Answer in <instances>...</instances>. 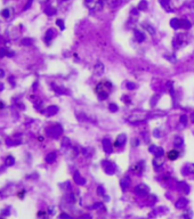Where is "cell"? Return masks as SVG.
<instances>
[{
  "mask_svg": "<svg viewBox=\"0 0 194 219\" xmlns=\"http://www.w3.org/2000/svg\"><path fill=\"white\" fill-rule=\"evenodd\" d=\"M112 88V84L110 83V81H103L100 84H97L96 87V93L98 95V97L102 99H105L109 96V93Z\"/></svg>",
  "mask_w": 194,
  "mask_h": 219,
  "instance_id": "obj_1",
  "label": "cell"
},
{
  "mask_svg": "<svg viewBox=\"0 0 194 219\" xmlns=\"http://www.w3.org/2000/svg\"><path fill=\"white\" fill-rule=\"evenodd\" d=\"M149 191H150V188L144 184L138 185V186L135 188V193H136L138 196H146V195L149 194Z\"/></svg>",
  "mask_w": 194,
  "mask_h": 219,
  "instance_id": "obj_2",
  "label": "cell"
},
{
  "mask_svg": "<svg viewBox=\"0 0 194 219\" xmlns=\"http://www.w3.org/2000/svg\"><path fill=\"white\" fill-rule=\"evenodd\" d=\"M104 71V66L101 62H97V64L95 65V73L96 74H101L102 72Z\"/></svg>",
  "mask_w": 194,
  "mask_h": 219,
  "instance_id": "obj_7",
  "label": "cell"
},
{
  "mask_svg": "<svg viewBox=\"0 0 194 219\" xmlns=\"http://www.w3.org/2000/svg\"><path fill=\"white\" fill-rule=\"evenodd\" d=\"M90 1H92V0H86V3H90Z\"/></svg>",
  "mask_w": 194,
  "mask_h": 219,
  "instance_id": "obj_23",
  "label": "cell"
},
{
  "mask_svg": "<svg viewBox=\"0 0 194 219\" xmlns=\"http://www.w3.org/2000/svg\"><path fill=\"white\" fill-rule=\"evenodd\" d=\"M187 171H188L189 173H194V164H189L188 167H187Z\"/></svg>",
  "mask_w": 194,
  "mask_h": 219,
  "instance_id": "obj_17",
  "label": "cell"
},
{
  "mask_svg": "<svg viewBox=\"0 0 194 219\" xmlns=\"http://www.w3.org/2000/svg\"><path fill=\"white\" fill-rule=\"evenodd\" d=\"M180 122H182L183 124H186V122H187V116H186V115H182V116H180Z\"/></svg>",
  "mask_w": 194,
  "mask_h": 219,
  "instance_id": "obj_18",
  "label": "cell"
},
{
  "mask_svg": "<svg viewBox=\"0 0 194 219\" xmlns=\"http://www.w3.org/2000/svg\"><path fill=\"white\" fill-rule=\"evenodd\" d=\"M174 144L177 147H183V146H184V139H183L180 136H176L174 139Z\"/></svg>",
  "mask_w": 194,
  "mask_h": 219,
  "instance_id": "obj_5",
  "label": "cell"
},
{
  "mask_svg": "<svg viewBox=\"0 0 194 219\" xmlns=\"http://www.w3.org/2000/svg\"><path fill=\"white\" fill-rule=\"evenodd\" d=\"M103 144H104V150H105V152L110 153L111 151H112V147H111V143L109 142V139H104V140H103Z\"/></svg>",
  "mask_w": 194,
  "mask_h": 219,
  "instance_id": "obj_9",
  "label": "cell"
},
{
  "mask_svg": "<svg viewBox=\"0 0 194 219\" xmlns=\"http://www.w3.org/2000/svg\"><path fill=\"white\" fill-rule=\"evenodd\" d=\"M154 136H157L158 138L160 137V131L159 130H154Z\"/></svg>",
  "mask_w": 194,
  "mask_h": 219,
  "instance_id": "obj_21",
  "label": "cell"
},
{
  "mask_svg": "<svg viewBox=\"0 0 194 219\" xmlns=\"http://www.w3.org/2000/svg\"><path fill=\"white\" fill-rule=\"evenodd\" d=\"M153 163H154L155 168L161 167L162 163H163V156H157V159H155V160L153 161Z\"/></svg>",
  "mask_w": 194,
  "mask_h": 219,
  "instance_id": "obj_10",
  "label": "cell"
},
{
  "mask_svg": "<svg viewBox=\"0 0 194 219\" xmlns=\"http://www.w3.org/2000/svg\"><path fill=\"white\" fill-rule=\"evenodd\" d=\"M57 23H58V25H61V29H63V23L61 22V21H58Z\"/></svg>",
  "mask_w": 194,
  "mask_h": 219,
  "instance_id": "obj_22",
  "label": "cell"
},
{
  "mask_svg": "<svg viewBox=\"0 0 194 219\" xmlns=\"http://www.w3.org/2000/svg\"><path fill=\"white\" fill-rule=\"evenodd\" d=\"M142 25H143V26H144V29H145V30H147V31H149V33H150V34H152V35H153V34H154V33H155V30L153 29V26H152V25L147 24V23H143Z\"/></svg>",
  "mask_w": 194,
  "mask_h": 219,
  "instance_id": "obj_8",
  "label": "cell"
},
{
  "mask_svg": "<svg viewBox=\"0 0 194 219\" xmlns=\"http://www.w3.org/2000/svg\"><path fill=\"white\" fill-rule=\"evenodd\" d=\"M110 110H111V111H113V112H115V111L118 110L117 105H114V104H111V105H110Z\"/></svg>",
  "mask_w": 194,
  "mask_h": 219,
  "instance_id": "obj_19",
  "label": "cell"
},
{
  "mask_svg": "<svg viewBox=\"0 0 194 219\" xmlns=\"http://www.w3.org/2000/svg\"><path fill=\"white\" fill-rule=\"evenodd\" d=\"M143 167H144V165H143V162H140V163H137V164L134 167V170H135V171H136V172L140 173V172H142V169H143Z\"/></svg>",
  "mask_w": 194,
  "mask_h": 219,
  "instance_id": "obj_15",
  "label": "cell"
},
{
  "mask_svg": "<svg viewBox=\"0 0 194 219\" xmlns=\"http://www.w3.org/2000/svg\"><path fill=\"white\" fill-rule=\"evenodd\" d=\"M127 87L129 89H134L135 88V84L134 83H130V82H129V83H127Z\"/></svg>",
  "mask_w": 194,
  "mask_h": 219,
  "instance_id": "obj_20",
  "label": "cell"
},
{
  "mask_svg": "<svg viewBox=\"0 0 194 219\" xmlns=\"http://www.w3.org/2000/svg\"><path fill=\"white\" fill-rule=\"evenodd\" d=\"M126 135H120L119 137L117 138V140H115V143H114V145L115 146H122L124 143H126Z\"/></svg>",
  "mask_w": 194,
  "mask_h": 219,
  "instance_id": "obj_4",
  "label": "cell"
},
{
  "mask_svg": "<svg viewBox=\"0 0 194 219\" xmlns=\"http://www.w3.org/2000/svg\"><path fill=\"white\" fill-rule=\"evenodd\" d=\"M180 23H182V27H185V29H189V27H191V22L185 20V18L180 21Z\"/></svg>",
  "mask_w": 194,
  "mask_h": 219,
  "instance_id": "obj_14",
  "label": "cell"
},
{
  "mask_svg": "<svg viewBox=\"0 0 194 219\" xmlns=\"http://www.w3.org/2000/svg\"><path fill=\"white\" fill-rule=\"evenodd\" d=\"M135 35H136V39L138 40L139 42H142V41H144V39H145V37H144V34H143L142 32H139V31H135Z\"/></svg>",
  "mask_w": 194,
  "mask_h": 219,
  "instance_id": "obj_12",
  "label": "cell"
},
{
  "mask_svg": "<svg viewBox=\"0 0 194 219\" xmlns=\"http://www.w3.org/2000/svg\"><path fill=\"white\" fill-rule=\"evenodd\" d=\"M167 156H168V159H169V160L175 161V160H177V159H178L179 152H178V151H176V150H171V151H169V152H168Z\"/></svg>",
  "mask_w": 194,
  "mask_h": 219,
  "instance_id": "obj_3",
  "label": "cell"
},
{
  "mask_svg": "<svg viewBox=\"0 0 194 219\" xmlns=\"http://www.w3.org/2000/svg\"><path fill=\"white\" fill-rule=\"evenodd\" d=\"M186 204H187V200H185V199H180V200H178V201L176 202V207L177 208H184Z\"/></svg>",
  "mask_w": 194,
  "mask_h": 219,
  "instance_id": "obj_11",
  "label": "cell"
},
{
  "mask_svg": "<svg viewBox=\"0 0 194 219\" xmlns=\"http://www.w3.org/2000/svg\"><path fill=\"white\" fill-rule=\"evenodd\" d=\"M138 9H140V10L147 9V1L146 0H142V1L138 4Z\"/></svg>",
  "mask_w": 194,
  "mask_h": 219,
  "instance_id": "obj_13",
  "label": "cell"
},
{
  "mask_svg": "<svg viewBox=\"0 0 194 219\" xmlns=\"http://www.w3.org/2000/svg\"><path fill=\"white\" fill-rule=\"evenodd\" d=\"M170 25H171V27H174V29H179V27H182L180 20H178V18H172V20L170 21Z\"/></svg>",
  "mask_w": 194,
  "mask_h": 219,
  "instance_id": "obj_6",
  "label": "cell"
},
{
  "mask_svg": "<svg viewBox=\"0 0 194 219\" xmlns=\"http://www.w3.org/2000/svg\"><path fill=\"white\" fill-rule=\"evenodd\" d=\"M128 178H124V179H122V182H121V186L123 187V188H126V187L128 186Z\"/></svg>",
  "mask_w": 194,
  "mask_h": 219,
  "instance_id": "obj_16",
  "label": "cell"
}]
</instances>
